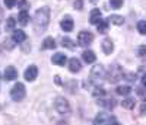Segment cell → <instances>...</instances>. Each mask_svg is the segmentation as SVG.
<instances>
[{
	"mask_svg": "<svg viewBox=\"0 0 146 125\" xmlns=\"http://www.w3.org/2000/svg\"><path fill=\"white\" fill-rule=\"evenodd\" d=\"M48 22H50V9L48 7H41L35 12L34 16V29L36 34H42L45 32Z\"/></svg>",
	"mask_w": 146,
	"mask_h": 125,
	"instance_id": "cell-1",
	"label": "cell"
},
{
	"mask_svg": "<svg viewBox=\"0 0 146 125\" xmlns=\"http://www.w3.org/2000/svg\"><path fill=\"white\" fill-rule=\"evenodd\" d=\"M54 106H56V111L58 112L60 115H70V105H69V102L66 101L64 97H62V96H58V97H56V102H54Z\"/></svg>",
	"mask_w": 146,
	"mask_h": 125,
	"instance_id": "cell-2",
	"label": "cell"
},
{
	"mask_svg": "<svg viewBox=\"0 0 146 125\" xmlns=\"http://www.w3.org/2000/svg\"><path fill=\"white\" fill-rule=\"evenodd\" d=\"M27 92H25V86H23L22 83H16L13 87H12L10 90V97L13 99L15 102H21L23 97H25Z\"/></svg>",
	"mask_w": 146,
	"mask_h": 125,
	"instance_id": "cell-3",
	"label": "cell"
},
{
	"mask_svg": "<svg viewBox=\"0 0 146 125\" xmlns=\"http://www.w3.org/2000/svg\"><path fill=\"white\" fill-rule=\"evenodd\" d=\"M123 76H124V73L121 71V68H120L118 66H113L111 68H110V71H108L107 80H108L110 83H117Z\"/></svg>",
	"mask_w": 146,
	"mask_h": 125,
	"instance_id": "cell-4",
	"label": "cell"
},
{
	"mask_svg": "<svg viewBox=\"0 0 146 125\" xmlns=\"http://www.w3.org/2000/svg\"><path fill=\"white\" fill-rule=\"evenodd\" d=\"M94 124L95 125H104V124H117V119L110 115V114H104V112H101V114H98L95 116L94 119Z\"/></svg>",
	"mask_w": 146,
	"mask_h": 125,
	"instance_id": "cell-5",
	"label": "cell"
},
{
	"mask_svg": "<svg viewBox=\"0 0 146 125\" xmlns=\"http://www.w3.org/2000/svg\"><path fill=\"white\" fill-rule=\"evenodd\" d=\"M92 41H94V34H92V32H89V31H82V32H79V35H78V42H79V45L88 47V45L92 44Z\"/></svg>",
	"mask_w": 146,
	"mask_h": 125,
	"instance_id": "cell-6",
	"label": "cell"
},
{
	"mask_svg": "<svg viewBox=\"0 0 146 125\" xmlns=\"http://www.w3.org/2000/svg\"><path fill=\"white\" fill-rule=\"evenodd\" d=\"M102 79H105V70H104V67L101 64L92 67V70H91V80L96 83V82H101Z\"/></svg>",
	"mask_w": 146,
	"mask_h": 125,
	"instance_id": "cell-7",
	"label": "cell"
},
{
	"mask_svg": "<svg viewBox=\"0 0 146 125\" xmlns=\"http://www.w3.org/2000/svg\"><path fill=\"white\" fill-rule=\"evenodd\" d=\"M25 80L28 82H34L36 79V76H38V68H36V66H29L27 70H25Z\"/></svg>",
	"mask_w": 146,
	"mask_h": 125,
	"instance_id": "cell-8",
	"label": "cell"
},
{
	"mask_svg": "<svg viewBox=\"0 0 146 125\" xmlns=\"http://www.w3.org/2000/svg\"><path fill=\"white\" fill-rule=\"evenodd\" d=\"M3 76H5V80L6 82H12V80H15L18 77V70L13 66H9V67H6Z\"/></svg>",
	"mask_w": 146,
	"mask_h": 125,
	"instance_id": "cell-9",
	"label": "cell"
},
{
	"mask_svg": "<svg viewBox=\"0 0 146 125\" xmlns=\"http://www.w3.org/2000/svg\"><path fill=\"white\" fill-rule=\"evenodd\" d=\"M27 39V34L23 32L22 29H18V31H13V35H12V41L16 42V44H21Z\"/></svg>",
	"mask_w": 146,
	"mask_h": 125,
	"instance_id": "cell-10",
	"label": "cell"
},
{
	"mask_svg": "<svg viewBox=\"0 0 146 125\" xmlns=\"http://www.w3.org/2000/svg\"><path fill=\"white\" fill-rule=\"evenodd\" d=\"M101 19H102L101 10H100V9H94V10L91 12V16H89V22H91L92 25H98Z\"/></svg>",
	"mask_w": 146,
	"mask_h": 125,
	"instance_id": "cell-11",
	"label": "cell"
},
{
	"mask_svg": "<svg viewBox=\"0 0 146 125\" xmlns=\"http://www.w3.org/2000/svg\"><path fill=\"white\" fill-rule=\"evenodd\" d=\"M101 47H102V51H104L107 55H108V54H111V53L114 51V44H113V41L110 39V38H105V39L102 41Z\"/></svg>",
	"mask_w": 146,
	"mask_h": 125,
	"instance_id": "cell-12",
	"label": "cell"
},
{
	"mask_svg": "<svg viewBox=\"0 0 146 125\" xmlns=\"http://www.w3.org/2000/svg\"><path fill=\"white\" fill-rule=\"evenodd\" d=\"M60 26H62V29L64 31V32H70L72 29H73V26H75V23H73V20H72V18H64L62 22H60Z\"/></svg>",
	"mask_w": 146,
	"mask_h": 125,
	"instance_id": "cell-13",
	"label": "cell"
},
{
	"mask_svg": "<svg viewBox=\"0 0 146 125\" xmlns=\"http://www.w3.org/2000/svg\"><path fill=\"white\" fill-rule=\"evenodd\" d=\"M51 61H53V64H57V66H64L66 63H67V58H66V55H64V54L57 53L56 55H53V57H51Z\"/></svg>",
	"mask_w": 146,
	"mask_h": 125,
	"instance_id": "cell-14",
	"label": "cell"
},
{
	"mask_svg": "<svg viewBox=\"0 0 146 125\" xmlns=\"http://www.w3.org/2000/svg\"><path fill=\"white\" fill-rule=\"evenodd\" d=\"M80 68H82L80 61L78 58H70V61H69V70L72 73H78V71H80Z\"/></svg>",
	"mask_w": 146,
	"mask_h": 125,
	"instance_id": "cell-15",
	"label": "cell"
},
{
	"mask_svg": "<svg viewBox=\"0 0 146 125\" xmlns=\"http://www.w3.org/2000/svg\"><path fill=\"white\" fill-rule=\"evenodd\" d=\"M82 60L86 63V64H92V63L96 60V55H95L94 51H89V49H88V51L82 53Z\"/></svg>",
	"mask_w": 146,
	"mask_h": 125,
	"instance_id": "cell-16",
	"label": "cell"
},
{
	"mask_svg": "<svg viewBox=\"0 0 146 125\" xmlns=\"http://www.w3.org/2000/svg\"><path fill=\"white\" fill-rule=\"evenodd\" d=\"M98 105L102 106V108H107V109H114L115 106V101H113V99H101L100 97V101H98Z\"/></svg>",
	"mask_w": 146,
	"mask_h": 125,
	"instance_id": "cell-17",
	"label": "cell"
},
{
	"mask_svg": "<svg viewBox=\"0 0 146 125\" xmlns=\"http://www.w3.org/2000/svg\"><path fill=\"white\" fill-rule=\"evenodd\" d=\"M42 48H44V49H54V48H56V41H54V38H51V36L45 38L44 42H42Z\"/></svg>",
	"mask_w": 146,
	"mask_h": 125,
	"instance_id": "cell-18",
	"label": "cell"
},
{
	"mask_svg": "<svg viewBox=\"0 0 146 125\" xmlns=\"http://www.w3.org/2000/svg\"><path fill=\"white\" fill-rule=\"evenodd\" d=\"M28 20H29V15L27 10H21L19 13V23L22 25V26H27L28 25Z\"/></svg>",
	"mask_w": 146,
	"mask_h": 125,
	"instance_id": "cell-19",
	"label": "cell"
},
{
	"mask_svg": "<svg viewBox=\"0 0 146 125\" xmlns=\"http://www.w3.org/2000/svg\"><path fill=\"white\" fill-rule=\"evenodd\" d=\"M115 92H117V95H120V96H127V95L131 92V87H130V86H118L117 89H115Z\"/></svg>",
	"mask_w": 146,
	"mask_h": 125,
	"instance_id": "cell-20",
	"label": "cell"
},
{
	"mask_svg": "<svg viewBox=\"0 0 146 125\" xmlns=\"http://www.w3.org/2000/svg\"><path fill=\"white\" fill-rule=\"evenodd\" d=\"M62 45L67 49H75L76 48V44L75 41H72L70 38H62Z\"/></svg>",
	"mask_w": 146,
	"mask_h": 125,
	"instance_id": "cell-21",
	"label": "cell"
},
{
	"mask_svg": "<svg viewBox=\"0 0 146 125\" xmlns=\"http://www.w3.org/2000/svg\"><path fill=\"white\" fill-rule=\"evenodd\" d=\"M121 105H123V108H126V109H133L135 105H136V101L131 99V97H127V99H124V101L121 102Z\"/></svg>",
	"mask_w": 146,
	"mask_h": 125,
	"instance_id": "cell-22",
	"label": "cell"
},
{
	"mask_svg": "<svg viewBox=\"0 0 146 125\" xmlns=\"http://www.w3.org/2000/svg\"><path fill=\"white\" fill-rule=\"evenodd\" d=\"M108 20L111 22V23H114V25H123L124 23V18L123 16H118V15H111L108 18Z\"/></svg>",
	"mask_w": 146,
	"mask_h": 125,
	"instance_id": "cell-23",
	"label": "cell"
},
{
	"mask_svg": "<svg viewBox=\"0 0 146 125\" xmlns=\"http://www.w3.org/2000/svg\"><path fill=\"white\" fill-rule=\"evenodd\" d=\"M96 26H98V32L100 34H105L107 32V29H108V20H100V23L96 25Z\"/></svg>",
	"mask_w": 146,
	"mask_h": 125,
	"instance_id": "cell-24",
	"label": "cell"
},
{
	"mask_svg": "<svg viewBox=\"0 0 146 125\" xmlns=\"http://www.w3.org/2000/svg\"><path fill=\"white\" fill-rule=\"evenodd\" d=\"M15 25H16V20H15V18H9V19L6 20V29L13 32V31H15Z\"/></svg>",
	"mask_w": 146,
	"mask_h": 125,
	"instance_id": "cell-25",
	"label": "cell"
},
{
	"mask_svg": "<svg viewBox=\"0 0 146 125\" xmlns=\"http://www.w3.org/2000/svg\"><path fill=\"white\" fill-rule=\"evenodd\" d=\"M137 31L142 35H146V20H139L137 22Z\"/></svg>",
	"mask_w": 146,
	"mask_h": 125,
	"instance_id": "cell-26",
	"label": "cell"
},
{
	"mask_svg": "<svg viewBox=\"0 0 146 125\" xmlns=\"http://www.w3.org/2000/svg\"><path fill=\"white\" fill-rule=\"evenodd\" d=\"M105 89H102V87H95V90H94V96L95 97H104L105 96Z\"/></svg>",
	"mask_w": 146,
	"mask_h": 125,
	"instance_id": "cell-27",
	"label": "cell"
},
{
	"mask_svg": "<svg viewBox=\"0 0 146 125\" xmlns=\"http://www.w3.org/2000/svg\"><path fill=\"white\" fill-rule=\"evenodd\" d=\"M110 5L113 9H120L123 6V0H110Z\"/></svg>",
	"mask_w": 146,
	"mask_h": 125,
	"instance_id": "cell-28",
	"label": "cell"
},
{
	"mask_svg": "<svg viewBox=\"0 0 146 125\" xmlns=\"http://www.w3.org/2000/svg\"><path fill=\"white\" fill-rule=\"evenodd\" d=\"M18 6H19L21 10H27V9H29V3L27 2V0H19V2H18Z\"/></svg>",
	"mask_w": 146,
	"mask_h": 125,
	"instance_id": "cell-29",
	"label": "cell"
},
{
	"mask_svg": "<svg viewBox=\"0 0 146 125\" xmlns=\"http://www.w3.org/2000/svg\"><path fill=\"white\" fill-rule=\"evenodd\" d=\"M18 2L16 0H5V6L7 7V9H12V7H15V5H16Z\"/></svg>",
	"mask_w": 146,
	"mask_h": 125,
	"instance_id": "cell-30",
	"label": "cell"
},
{
	"mask_svg": "<svg viewBox=\"0 0 146 125\" xmlns=\"http://www.w3.org/2000/svg\"><path fill=\"white\" fill-rule=\"evenodd\" d=\"M137 54H139V57H142V58H145V57H146V47H145V45L139 47V49H137Z\"/></svg>",
	"mask_w": 146,
	"mask_h": 125,
	"instance_id": "cell-31",
	"label": "cell"
},
{
	"mask_svg": "<svg viewBox=\"0 0 146 125\" xmlns=\"http://www.w3.org/2000/svg\"><path fill=\"white\" fill-rule=\"evenodd\" d=\"M73 6H75V9H78V10H82L83 9V0H75Z\"/></svg>",
	"mask_w": 146,
	"mask_h": 125,
	"instance_id": "cell-32",
	"label": "cell"
},
{
	"mask_svg": "<svg viewBox=\"0 0 146 125\" xmlns=\"http://www.w3.org/2000/svg\"><path fill=\"white\" fill-rule=\"evenodd\" d=\"M124 77H126V80H129V82H136V74H133V73L124 74Z\"/></svg>",
	"mask_w": 146,
	"mask_h": 125,
	"instance_id": "cell-33",
	"label": "cell"
},
{
	"mask_svg": "<svg viewBox=\"0 0 146 125\" xmlns=\"http://www.w3.org/2000/svg\"><path fill=\"white\" fill-rule=\"evenodd\" d=\"M145 111H146V103H143L140 108V115H145Z\"/></svg>",
	"mask_w": 146,
	"mask_h": 125,
	"instance_id": "cell-34",
	"label": "cell"
},
{
	"mask_svg": "<svg viewBox=\"0 0 146 125\" xmlns=\"http://www.w3.org/2000/svg\"><path fill=\"white\" fill-rule=\"evenodd\" d=\"M142 84L146 87V74H143V77H142Z\"/></svg>",
	"mask_w": 146,
	"mask_h": 125,
	"instance_id": "cell-35",
	"label": "cell"
},
{
	"mask_svg": "<svg viewBox=\"0 0 146 125\" xmlns=\"http://www.w3.org/2000/svg\"><path fill=\"white\" fill-rule=\"evenodd\" d=\"M54 79H56V83H57V84H62V80H60V77H58V76H56Z\"/></svg>",
	"mask_w": 146,
	"mask_h": 125,
	"instance_id": "cell-36",
	"label": "cell"
},
{
	"mask_svg": "<svg viewBox=\"0 0 146 125\" xmlns=\"http://www.w3.org/2000/svg\"><path fill=\"white\" fill-rule=\"evenodd\" d=\"M89 2H91V3H94V5H95V3H96V2H98V0H89Z\"/></svg>",
	"mask_w": 146,
	"mask_h": 125,
	"instance_id": "cell-37",
	"label": "cell"
}]
</instances>
